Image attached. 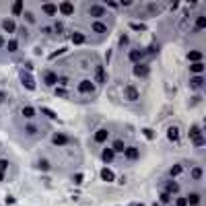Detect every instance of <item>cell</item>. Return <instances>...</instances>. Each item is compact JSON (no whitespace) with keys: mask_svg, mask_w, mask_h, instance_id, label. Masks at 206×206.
I'll return each mask as SVG.
<instances>
[{"mask_svg":"<svg viewBox=\"0 0 206 206\" xmlns=\"http://www.w3.org/2000/svg\"><path fill=\"white\" fill-rule=\"evenodd\" d=\"M175 206H188L186 198H177V200H175Z\"/></svg>","mask_w":206,"mask_h":206,"instance_id":"cell-35","label":"cell"},{"mask_svg":"<svg viewBox=\"0 0 206 206\" xmlns=\"http://www.w3.org/2000/svg\"><path fill=\"white\" fill-rule=\"evenodd\" d=\"M101 177H103L105 181H114V171H109V169H103V171H101Z\"/></svg>","mask_w":206,"mask_h":206,"instance_id":"cell-23","label":"cell"},{"mask_svg":"<svg viewBox=\"0 0 206 206\" xmlns=\"http://www.w3.org/2000/svg\"><path fill=\"white\" fill-rule=\"evenodd\" d=\"M6 169H8V161H4V159H0V171L4 173Z\"/></svg>","mask_w":206,"mask_h":206,"instance_id":"cell-34","label":"cell"},{"mask_svg":"<svg viewBox=\"0 0 206 206\" xmlns=\"http://www.w3.org/2000/svg\"><path fill=\"white\" fill-rule=\"evenodd\" d=\"M10 10H12V15H15V17H19V15H23V10H25V4H23V2H15Z\"/></svg>","mask_w":206,"mask_h":206,"instance_id":"cell-11","label":"cell"},{"mask_svg":"<svg viewBox=\"0 0 206 206\" xmlns=\"http://www.w3.org/2000/svg\"><path fill=\"white\" fill-rule=\"evenodd\" d=\"M74 181H76V183H81V181H82V175H81V173H79V175H74Z\"/></svg>","mask_w":206,"mask_h":206,"instance_id":"cell-38","label":"cell"},{"mask_svg":"<svg viewBox=\"0 0 206 206\" xmlns=\"http://www.w3.org/2000/svg\"><path fill=\"white\" fill-rule=\"evenodd\" d=\"M161 200H163V202H169V200H171V196H169L167 192H163V194H161Z\"/></svg>","mask_w":206,"mask_h":206,"instance_id":"cell-36","label":"cell"},{"mask_svg":"<svg viewBox=\"0 0 206 206\" xmlns=\"http://www.w3.org/2000/svg\"><path fill=\"white\" fill-rule=\"evenodd\" d=\"M23 87H27L29 91H33V89H35V82H33V79H31L29 74H23Z\"/></svg>","mask_w":206,"mask_h":206,"instance_id":"cell-14","label":"cell"},{"mask_svg":"<svg viewBox=\"0 0 206 206\" xmlns=\"http://www.w3.org/2000/svg\"><path fill=\"white\" fill-rule=\"evenodd\" d=\"M126 97H128L130 101H136V99H138V91H136V87H132V84L126 87Z\"/></svg>","mask_w":206,"mask_h":206,"instance_id":"cell-7","label":"cell"},{"mask_svg":"<svg viewBox=\"0 0 206 206\" xmlns=\"http://www.w3.org/2000/svg\"><path fill=\"white\" fill-rule=\"evenodd\" d=\"M58 10H60L62 15H66V17H68V15H72V12H74V6H72L70 2H62V4L58 6Z\"/></svg>","mask_w":206,"mask_h":206,"instance_id":"cell-4","label":"cell"},{"mask_svg":"<svg viewBox=\"0 0 206 206\" xmlns=\"http://www.w3.org/2000/svg\"><path fill=\"white\" fill-rule=\"evenodd\" d=\"M2 45H4V39H2V37H0V47H2Z\"/></svg>","mask_w":206,"mask_h":206,"instance_id":"cell-41","label":"cell"},{"mask_svg":"<svg viewBox=\"0 0 206 206\" xmlns=\"http://www.w3.org/2000/svg\"><path fill=\"white\" fill-rule=\"evenodd\" d=\"M179 173H181V165H173V167L169 169V175H171V177H175V175H179Z\"/></svg>","mask_w":206,"mask_h":206,"instance_id":"cell-28","label":"cell"},{"mask_svg":"<svg viewBox=\"0 0 206 206\" xmlns=\"http://www.w3.org/2000/svg\"><path fill=\"white\" fill-rule=\"evenodd\" d=\"M107 136H109L107 128H101V130H97V132H95V142H105V140H107Z\"/></svg>","mask_w":206,"mask_h":206,"instance_id":"cell-5","label":"cell"},{"mask_svg":"<svg viewBox=\"0 0 206 206\" xmlns=\"http://www.w3.org/2000/svg\"><path fill=\"white\" fill-rule=\"evenodd\" d=\"M95 81L97 82H105V72L101 66H97V72H95Z\"/></svg>","mask_w":206,"mask_h":206,"instance_id":"cell-18","label":"cell"},{"mask_svg":"<svg viewBox=\"0 0 206 206\" xmlns=\"http://www.w3.org/2000/svg\"><path fill=\"white\" fill-rule=\"evenodd\" d=\"M204 27H206V17L202 15V17H198V21H196V29H198V31H202Z\"/></svg>","mask_w":206,"mask_h":206,"instance_id":"cell-24","label":"cell"},{"mask_svg":"<svg viewBox=\"0 0 206 206\" xmlns=\"http://www.w3.org/2000/svg\"><path fill=\"white\" fill-rule=\"evenodd\" d=\"M91 29H93L95 33H105V31H107V25H105V23H99V21H97V23H93V27H91Z\"/></svg>","mask_w":206,"mask_h":206,"instance_id":"cell-15","label":"cell"},{"mask_svg":"<svg viewBox=\"0 0 206 206\" xmlns=\"http://www.w3.org/2000/svg\"><path fill=\"white\" fill-rule=\"evenodd\" d=\"M124 155H126V159H130V161H136L138 159V151L134 148V146H126V151H124Z\"/></svg>","mask_w":206,"mask_h":206,"instance_id":"cell-8","label":"cell"},{"mask_svg":"<svg viewBox=\"0 0 206 206\" xmlns=\"http://www.w3.org/2000/svg\"><path fill=\"white\" fill-rule=\"evenodd\" d=\"M130 60H132L134 64H140V60H142V52H140V49H132V52H130Z\"/></svg>","mask_w":206,"mask_h":206,"instance_id":"cell-12","label":"cell"},{"mask_svg":"<svg viewBox=\"0 0 206 206\" xmlns=\"http://www.w3.org/2000/svg\"><path fill=\"white\" fill-rule=\"evenodd\" d=\"M202 70H204V64H202V62L192 64V72H202Z\"/></svg>","mask_w":206,"mask_h":206,"instance_id":"cell-30","label":"cell"},{"mask_svg":"<svg viewBox=\"0 0 206 206\" xmlns=\"http://www.w3.org/2000/svg\"><path fill=\"white\" fill-rule=\"evenodd\" d=\"M41 10H43L45 15H49V17H52V15H56V12H58V6L47 2V4H43V6H41Z\"/></svg>","mask_w":206,"mask_h":206,"instance_id":"cell-10","label":"cell"},{"mask_svg":"<svg viewBox=\"0 0 206 206\" xmlns=\"http://www.w3.org/2000/svg\"><path fill=\"white\" fill-rule=\"evenodd\" d=\"M2 101H4V93H0V103H2Z\"/></svg>","mask_w":206,"mask_h":206,"instance_id":"cell-39","label":"cell"},{"mask_svg":"<svg viewBox=\"0 0 206 206\" xmlns=\"http://www.w3.org/2000/svg\"><path fill=\"white\" fill-rule=\"evenodd\" d=\"M134 74H136V76H142V79L148 76V66H146V64H136V66H134Z\"/></svg>","mask_w":206,"mask_h":206,"instance_id":"cell-2","label":"cell"},{"mask_svg":"<svg viewBox=\"0 0 206 206\" xmlns=\"http://www.w3.org/2000/svg\"><path fill=\"white\" fill-rule=\"evenodd\" d=\"M35 132H37V126L35 124H29L27 126V134H35Z\"/></svg>","mask_w":206,"mask_h":206,"instance_id":"cell-33","label":"cell"},{"mask_svg":"<svg viewBox=\"0 0 206 206\" xmlns=\"http://www.w3.org/2000/svg\"><path fill=\"white\" fill-rule=\"evenodd\" d=\"M114 157H116V153H114L111 148H105V151L101 153V159H103L105 163H114Z\"/></svg>","mask_w":206,"mask_h":206,"instance_id":"cell-9","label":"cell"},{"mask_svg":"<svg viewBox=\"0 0 206 206\" xmlns=\"http://www.w3.org/2000/svg\"><path fill=\"white\" fill-rule=\"evenodd\" d=\"M136 206H138V204H136ZM140 206H142V204H140Z\"/></svg>","mask_w":206,"mask_h":206,"instance_id":"cell-42","label":"cell"},{"mask_svg":"<svg viewBox=\"0 0 206 206\" xmlns=\"http://www.w3.org/2000/svg\"><path fill=\"white\" fill-rule=\"evenodd\" d=\"M192 177H194V179H200V177H202V169H200V167L192 169Z\"/></svg>","mask_w":206,"mask_h":206,"instance_id":"cell-31","label":"cell"},{"mask_svg":"<svg viewBox=\"0 0 206 206\" xmlns=\"http://www.w3.org/2000/svg\"><path fill=\"white\" fill-rule=\"evenodd\" d=\"M2 27H4V31L12 33V31H15V21H8V19H6V21L2 23Z\"/></svg>","mask_w":206,"mask_h":206,"instance_id":"cell-22","label":"cell"},{"mask_svg":"<svg viewBox=\"0 0 206 206\" xmlns=\"http://www.w3.org/2000/svg\"><path fill=\"white\" fill-rule=\"evenodd\" d=\"M114 153H122V151H126V144H124L122 140H116L114 142V148H111Z\"/></svg>","mask_w":206,"mask_h":206,"instance_id":"cell-20","label":"cell"},{"mask_svg":"<svg viewBox=\"0 0 206 206\" xmlns=\"http://www.w3.org/2000/svg\"><path fill=\"white\" fill-rule=\"evenodd\" d=\"M52 140H54V144H58V146H64V144H68V142H70L66 134H54V136H52Z\"/></svg>","mask_w":206,"mask_h":206,"instance_id":"cell-3","label":"cell"},{"mask_svg":"<svg viewBox=\"0 0 206 206\" xmlns=\"http://www.w3.org/2000/svg\"><path fill=\"white\" fill-rule=\"evenodd\" d=\"M72 41H74V43H82V41H84L82 33H72Z\"/></svg>","mask_w":206,"mask_h":206,"instance_id":"cell-32","label":"cell"},{"mask_svg":"<svg viewBox=\"0 0 206 206\" xmlns=\"http://www.w3.org/2000/svg\"><path fill=\"white\" fill-rule=\"evenodd\" d=\"M190 138H192V140L200 138V128H198V126H192V130H190Z\"/></svg>","mask_w":206,"mask_h":206,"instance_id":"cell-25","label":"cell"},{"mask_svg":"<svg viewBox=\"0 0 206 206\" xmlns=\"http://www.w3.org/2000/svg\"><path fill=\"white\" fill-rule=\"evenodd\" d=\"M2 179H4V173H2V171H0V181H2Z\"/></svg>","mask_w":206,"mask_h":206,"instance_id":"cell-40","label":"cell"},{"mask_svg":"<svg viewBox=\"0 0 206 206\" xmlns=\"http://www.w3.org/2000/svg\"><path fill=\"white\" fill-rule=\"evenodd\" d=\"M202 82H204V76H202V74H198V76H194V79L190 81V87H192V89H200V87H202Z\"/></svg>","mask_w":206,"mask_h":206,"instance_id":"cell-13","label":"cell"},{"mask_svg":"<svg viewBox=\"0 0 206 206\" xmlns=\"http://www.w3.org/2000/svg\"><path fill=\"white\" fill-rule=\"evenodd\" d=\"M177 192H179V186L175 181H169L167 183V194H177Z\"/></svg>","mask_w":206,"mask_h":206,"instance_id":"cell-19","label":"cell"},{"mask_svg":"<svg viewBox=\"0 0 206 206\" xmlns=\"http://www.w3.org/2000/svg\"><path fill=\"white\" fill-rule=\"evenodd\" d=\"M194 142H196V146H204V138H202V136H200V138H196Z\"/></svg>","mask_w":206,"mask_h":206,"instance_id":"cell-37","label":"cell"},{"mask_svg":"<svg viewBox=\"0 0 206 206\" xmlns=\"http://www.w3.org/2000/svg\"><path fill=\"white\" fill-rule=\"evenodd\" d=\"M23 116H25V118H33V116H35V109L27 105V107H23Z\"/></svg>","mask_w":206,"mask_h":206,"instance_id":"cell-26","label":"cell"},{"mask_svg":"<svg viewBox=\"0 0 206 206\" xmlns=\"http://www.w3.org/2000/svg\"><path fill=\"white\" fill-rule=\"evenodd\" d=\"M188 60H192L194 64H196V62H202V54L196 52V49H194V52H188Z\"/></svg>","mask_w":206,"mask_h":206,"instance_id":"cell-16","label":"cell"},{"mask_svg":"<svg viewBox=\"0 0 206 206\" xmlns=\"http://www.w3.org/2000/svg\"><path fill=\"white\" fill-rule=\"evenodd\" d=\"M79 91H81V93H93V91H95V84L91 81H82L81 84H79Z\"/></svg>","mask_w":206,"mask_h":206,"instance_id":"cell-6","label":"cell"},{"mask_svg":"<svg viewBox=\"0 0 206 206\" xmlns=\"http://www.w3.org/2000/svg\"><path fill=\"white\" fill-rule=\"evenodd\" d=\"M4 45H6V49H8V52H17V49H19V43H17L15 39L8 41V43H4Z\"/></svg>","mask_w":206,"mask_h":206,"instance_id":"cell-29","label":"cell"},{"mask_svg":"<svg viewBox=\"0 0 206 206\" xmlns=\"http://www.w3.org/2000/svg\"><path fill=\"white\" fill-rule=\"evenodd\" d=\"M167 136H169L171 140H177V138H179V132H177V128H169V132H167Z\"/></svg>","mask_w":206,"mask_h":206,"instance_id":"cell-27","label":"cell"},{"mask_svg":"<svg viewBox=\"0 0 206 206\" xmlns=\"http://www.w3.org/2000/svg\"><path fill=\"white\" fill-rule=\"evenodd\" d=\"M105 12H107V10H105V6H101V4H91V6H89V15L95 17V19L103 17Z\"/></svg>","mask_w":206,"mask_h":206,"instance_id":"cell-1","label":"cell"},{"mask_svg":"<svg viewBox=\"0 0 206 206\" xmlns=\"http://www.w3.org/2000/svg\"><path fill=\"white\" fill-rule=\"evenodd\" d=\"M56 82H58V76L54 72H47L45 74V84H56Z\"/></svg>","mask_w":206,"mask_h":206,"instance_id":"cell-21","label":"cell"},{"mask_svg":"<svg viewBox=\"0 0 206 206\" xmlns=\"http://www.w3.org/2000/svg\"><path fill=\"white\" fill-rule=\"evenodd\" d=\"M186 202H188L190 206H198L200 204V196H198V194H190V196L186 198Z\"/></svg>","mask_w":206,"mask_h":206,"instance_id":"cell-17","label":"cell"}]
</instances>
